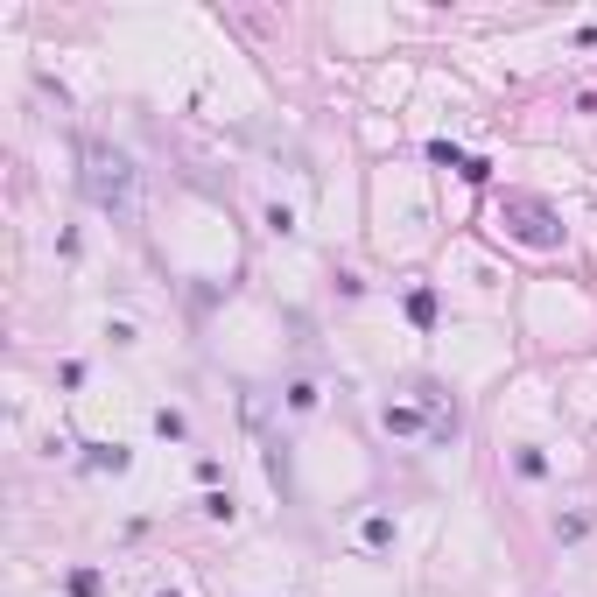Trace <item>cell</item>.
Here are the masks:
<instances>
[{
    "label": "cell",
    "instance_id": "1",
    "mask_svg": "<svg viewBox=\"0 0 597 597\" xmlns=\"http://www.w3.org/2000/svg\"><path fill=\"white\" fill-rule=\"evenodd\" d=\"M84 191H92L99 211L127 218L134 211V162L120 148H106V141H84Z\"/></svg>",
    "mask_w": 597,
    "mask_h": 597
},
{
    "label": "cell",
    "instance_id": "2",
    "mask_svg": "<svg viewBox=\"0 0 597 597\" xmlns=\"http://www.w3.org/2000/svg\"><path fill=\"white\" fill-rule=\"evenodd\" d=\"M407 317H415V324H436V296H429V289H415V296H407Z\"/></svg>",
    "mask_w": 597,
    "mask_h": 597
},
{
    "label": "cell",
    "instance_id": "3",
    "mask_svg": "<svg viewBox=\"0 0 597 597\" xmlns=\"http://www.w3.org/2000/svg\"><path fill=\"white\" fill-rule=\"evenodd\" d=\"M92 464H99V471H127V450H106V443H92Z\"/></svg>",
    "mask_w": 597,
    "mask_h": 597
},
{
    "label": "cell",
    "instance_id": "4",
    "mask_svg": "<svg viewBox=\"0 0 597 597\" xmlns=\"http://www.w3.org/2000/svg\"><path fill=\"white\" fill-rule=\"evenodd\" d=\"M162 597H176V591H162Z\"/></svg>",
    "mask_w": 597,
    "mask_h": 597
}]
</instances>
